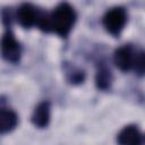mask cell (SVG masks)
<instances>
[{
	"label": "cell",
	"instance_id": "1",
	"mask_svg": "<svg viewBox=\"0 0 145 145\" xmlns=\"http://www.w3.org/2000/svg\"><path fill=\"white\" fill-rule=\"evenodd\" d=\"M75 20L76 12L74 8L70 5L63 2L56 7L51 14L43 12L37 26L44 32L52 31L58 35L66 37L72 28Z\"/></svg>",
	"mask_w": 145,
	"mask_h": 145
},
{
	"label": "cell",
	"instance_id": "9",
	"mask_svg": "<svg viewBox=\"0 0 145 145\" xmlns=\"http://www.w3.org/2000/svg\"><path fill=\"white\" fill-rule=\"evenodd\" d=\"M112 83V75H111V71L105 68V67H102L97 70V74H96V85L99 88L101 89H106L110 87Z\"/></svg>",
	"mask_w": 145,
	"mask_h": 145
},
{
	"label": "cell",
	"instance_id": "8",
	"mask_svg": "<svg viewBox=\"0 0 145 145\" xmlns=\"http://www.w3.org/2000/svg\"><path fill=\"white\" fill-rule=\"evenodd\" d=\"M18 122L17 114L9 109L0 110V134H6L11 131Z\"/></svg>",
	"mask_w": 145,
	"mask_h": 145
},
{
	"label": "cell",
	"instance_id": "6",
	"mask_svg": "<svg viewBox=\"0 0 145 145\" xmlns=\"http://www.w3.org/2000/svg\"><path fill=\"white\" fill-rule=\"evenodd\" d=\"M120 145H143V135L136 126H126L118 134Z\"/></svg>",
	"mask_w": 145,
	"mask_h": 145
},
{
	"label": "cell",
	"instance_id": "7",
	"mask_svg": "<svg viewBox=\"0 0 145 145\" xmlns=\"http://www.w3.org/2000/svg\"><path fill=\"white\" fill-rule=\"evenodd\" d=\"M50 121V103L49 102H42L40 103L33 114H32V122L34 126L39 128H44L49 125Z\"/></svg>",
	"mask_w": 145,
	"mask_h": 145
},
{
	"label": "cell",
	"instance_id": "5",
	"mask_svg": "<svg viewBox=\"0 0 145 145\" xmlns=\"http://www.w3.org/2000/svg\"><path fill=\"white\" fill-rule=\"evenodd\" d=\"M41 10H39L36 7H34L31 3H24L18 8L17 11V20L19 22V24L25 27V28H29L32 26H37L40 18L42 16Z\"/></svg>",
	"mask_w": 145,
	"mask_h": 145
},
{
	"label": "cell",
	"instance_id": "3",
	"mask_svg": "<svg viewBox=\"0 0 145 145\" xmlns=\"http://www.w3.org/2000/svg\"><path fill=\"white\" fill-rule=\"evenodd\" d=\"M126 22L127 14L122 7H114L108 10L103 17V25L105 29L114 36H118L121 33Z\"/></svg>",
	"mask_w": 145,
	"mask_h": 145
},
{
	"label": "cell",
	"instance_id": "10",
	"mask_svg": "<svg viewBox=\"0 0 145 145\" xmlns=\"http://www.w3.org/2000/svg\"><path fill=\"white\" fill-rule=\"evenodd\" d=\"M144 62H145V60H144V53L143 52H139L138 56H137L136 62H135V67H134V69L136 70V72L139 74V75H143V72H144V66H145Z\"/></svg>",
	"mask_w": 145,
	"mask_h": 145
},
{
	"label": "cell",
	"instance_id": "4",
	"mask_svg": "<svg viewBox=\"0 0 145 145\" xmlns=\"http://www.w3.org/2000/svg\"><path fill=\"white\" fill-rule=\"evenodd\" d=\"M138 53H136L130 45H123L119 49L116 50L113 60L116 66L122 70V71H128L131 68L135 67V62L137 59Z\"/></svg>",
	"mask_w": 145,
	"mask_h": 145
},
{
	"label": "cell",
	"instance_id": "2",
	"mask_svg": "<svg viewBox=\"0 0 145 145\" xmlns=\"http://www.w3.org/2000/svg\"><path fill=\"white\" fill-rule=\"evenodd\" d=\"M10 26L7 25V29L1 39L0 49H1V56L5 60L9 62H18L22 56V46L15 39L14 33L9 28Z\"/></svg>",
	"mask_w": 145,
	"mask_h": 145
}]
</instances>
